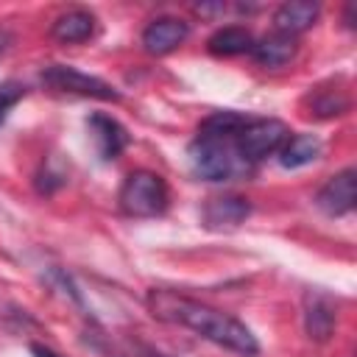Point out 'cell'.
Masks as SVG:
<instances>
[{
	"label": "cell",
	"mask_w": 357,
	"mask_h": 357,
	"mask_svg": "<svg viewBox=\"0 0 357 357\" xmlns=\"http://www.w3.org/2000/svg\"><path fill=\"white\" fill-rule=\"evenodd\" d=\"M145 304H148V310L156 321L192 329L198 337H204L209 343H218L229 351H237L243 357L259 354V343H257L254 332L245 324H240L237 318H231V315H226V312H220L209 304L178 296L173 290H156V287L148 290Z\"/></svg>",
	"instance_id": "obj_1"
},
{
	"label": "cell",
	"mask_w": 357,
	"mask_h": 357,
	"mask_svg": "<svg viewBox=\"0 0 357 357\" xmlns=\"http://www.w3.org/2000/svg\"><path fill=\"white\" fill-rule=\"evenodd\" d=\"M167 201H170V192L165 178L151 170L128 173L117 192V204L128 218H156L167 209Z\"/></svg>",
	"instance_id": "obj_2"
},
{
	"label": "cell",
	"mask_w": 357,
	"mask_h": 357,
	"mask_svg": "<svg viewBox=\"0 0 357 357\" xmlns=\"http://www.w3.org/2000/svg\"><path fill=\"white\" fill-rule=\"evenodd\" d=\"M240 153L234 148V139H223V137H195V142L190 145V165L195 170V176L206 178V181H226L237 173L240 167Z\"/></svg>",
	"instance_id": "obj_3"
},
{
	"label": "cell",
	"mask_w": 357,
	"mask_h": 357,
	"mask_svg": "<svg viewBox=\"0 0 357 357\" xmlns=\"http://www.w3.org/2000/svg\"><path fill=\"white\" fill-rule=\"evenodd\" d=\"M290 128L282 120H248L237 137H234V148L240 153L243 162H262L271 153H279V148L287 142Z\"/></svg>",
	"instance_id": "obj_4"
},
{
	"label": "cell",
	"mask_w": 357,
	"mask_h": 357,
	"mask_svg": "<svg viewBox=\"0 0 357 357\" xmlns=\"http://www.w3.org/2000/svg\"><path fill=\"white\" fill-rule=\"evenodd\" d=\"M42 84L56 89V92H67V95H81V98H95V100H120V92L112 84H106L98 75L67 67V64L45 67L42 70Z\"/></svg>",
	"instance_id": "obj_5"
},
{
	"label": "cell",
	"mask_w": 357,
	"mask_h": 357,
	"mask_svg": "<svg viewBox=\"0 0 357 357\" xmlns=\"http://www.w3.org/2000/svg\"><path fill=\"white\" fill-rule=\"evenodd\" d=\"M357 201V184H354V170L346 167L340 173H335L315 195V204L329 215V218H340L349 215L354 209Z\"/></svg>",
	"instance_id": "obj_6"
},
{
	"label": "cell",
	"mask_w": 357,
	"mask_h": 357,
	"mask_svg": "<svg viewBox=\"0 0 357 357\" xmlns=\"http://www.w3.org/2000/svg\"><path fill=\"white\" fill-rule=\"evenodd\" d=\"M190 36V25L178 17H156L145 31H142V45L153 56L173 53L184 39Z\"/></svg>",
	"instance_id": "obj_7"
},
{
	"label": "cell",
	"mask_w": 357,
	"mask_h": 357,
	"mask_svg": "<svg viewBox=\"0 0 357 357\" xmlns=\"http://www.w3.org/2000/svg\"><path fill=\"white\" fill-rule=\"evenodd\" d=\"M86 126H89L92 142H95V148H98V153H100L103 162H112V159H117V156L126 151V145H128V131H126L114 117L95 112V114H89Z\"/></svg>",
	"instance_id": "obj_8"
},
{
	"label": "cell",
	"mask_w": 357,
	"mask_h": 357,
	"mask_svg": "<svg viewBox=\"0 0 357 357\" xmlns=\"http://www.w3.org/2000/svg\"><path fill=\"white\" fill-rule=\"evenodd\" d=\"M251 212V204L248 198L243 195H220V198H209L201 218H204V226L206 229H234L240 226Z\"/></svg>",
	"instance_id": "obj_9"
},
{
	"label": "cell",
	"mask_w": 357,
	"mask_h": 357,
	"mask_svg": "<svg viewBox=\"0 0 357 357\" xmlns=\"http://www.w3.org/2000/svg\"><path fill=\"white\" fill-rule=\"evenodd\" d=\"M321 14V6L318 3H304V0H290V3H282L273 14V28L276 33H284V36H298L304 33L307 28L315 25Z\"/></svg>",
	"instance_id": "obj_10"
},
{
	"label": "cell",
	"mask_w": 357,
	"mask_h": 357,
	"mask_svg": "<svg viewBox=\"0 0 357 357\" xmlns=\"http://www.w3.org/2000/svg\"><path fill=\"white\" fill-rule=\"evenodd\" d=\"M298 45H296V36H284V33H271V36H262V39H254V47H251V56L259 67H284L287 61H293Z\"/></svg>",
	"instance_id": "obj_11"
},
{
	"label": "cell",
	"mask_w": 357,
	"mask_h": 357,
	"mask_svg": "<svg viewBox=\"0 0 357 357\" xmlns=\"http://www.w3.org/2000/svg\"><path fill=\"white\" fill-rule=\"evenodd\" d=\"M53 39L64 42V45H75V42H86L92 33H95V17L84 8H70L64 14H59L53 20V28H50Z\"/></svg>",
	"instance_id": "obj_12"
},
{
	"label": "cell",
	"mask_w": 357,
	"mask_h": 357,
	"mask_svg": "<svg viewBox=\"0 0 357 357\" xmlns=\"http://www.w3.org/2000/svg\"><path fill=\"white\" fill-rule=\"evenodd\" d=\"M304 326L307 335L315 340H326L335 329V310L326 296L321 293H307L304 296Z\"/></svg>",
	"instance_id": "obj_13"
},
{
	"label": "cell",
	"mask_w": 357,
	"mask_h": 357,
	"mask_svg": "<svg viewBox=\"0 0 357 357\" xmlns=\"http://www.w3.org/2000/svg\"><path fill=\"white\" fill-rule=\"evenodd\" d=\"M321 151H324V145L315 134H293L279 148V165L287 167V170H296V167H304V165L315 162L321 156Z\"/></svg>",
	"instance_id": "obj_14"
},
{
	"label": "cell",
	"mask_w": 357,
	"mask_h": 357,
	"mask_svg": "<svg viewBox=\"0 0 357 357\" xmlns=\"http://www.w3.org/2000/svg\"><path fill=\"white\" fill-rule=\"evenodd\" d=\"M209 53L215 56H240V53H251L254 47V36L248 28L243 25H226V28H218L209 42H206Z\"/></svg>",
	"instance_id": "obj_15"
},
{
	"label": "cell",
	"mask_w": 357,
	"mask_h": 357,
	"mask_svg": "<svg viewBox=\"0 0 357 357\" xmlns=\"http://www.w3.org/2000/svg\"><path fill=\"white\" fill-rule=\"evenodd\" d=\"M251 117L240 114V112H215L209 114L201 126H198V134L201 137H223V139H234L237 131L248 123Z\"/></svg>",
	"instance_id": "obj_16"
},
{
	"label": "cell",
	"mask_w": 357,
	"mask_h": 357,
	"mask_svg": "<svg viewBox=\"0 0 357 357\" xmlns=\"http://www.w3.org/2000/svg\"><path fill=\"white\" fill-rule=\"evenodd\" d=\"M22 95H25V86L20 81H3L0 84V126L6 123L8 112L22 100Z\"/></svg>",
	"instance_id": "obj_17"
},
{
	"label": "cell",
	"mask_w": 357,
	"mask_h": 357,
	"mask_svg": "<svg viewBox=\"0 0 357 357\" xmlns=\"http://www.w3.org/2000/svg\"><path fill=\"white\" fill-rule=\"evenodd\" d=\"M31 351H33V357H61V354H56L53 349H47V346H39V343H33V346H31Z\"/></svg>",
	"instance_id": "obj_18"
}]
</instances>
